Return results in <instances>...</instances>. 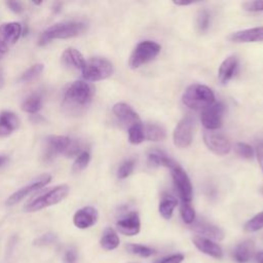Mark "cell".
<instances>
[{
  "label": "cell",
  "mask_w": 263,
  "mask_h": 263,
  "mask_svg": "<svg viewBox=\"0 0 263 263\" xmlns=\"http://www.w3.org/2000/svg\"><path fill=\"white\" fill-rule=\"evenodd\" d=\"M77 261V253L74 250H68L64 255L65 263H76Z\"/></svg>",
  "instance_id": "cell-42"
},
{
  "label": "cell",
  "mask_w": 263,
  "mask_h": 263,
  "mask_svg": "<svg viewBox=\"0 0 263 263\" xmlns=\"http://www.w3.org/2000/svg\"><path fill=\"white\" fill-rule=\"evenodd\" d=\"M192 241L200 252L216 259H221L223 257V252L221 247L215 241H213L212 239H209L203 236L195 235L192 238Z\"/></svg>",
  "instance_id": "cell-17"
},
{
  "label": "cell",
  "mask_w": 263,
  "mask_h": 263,
  "mask_svg": "<svg viewBox=\"0 0 263 263\" xmlns=\"http://www.w3.org/2000/svg\"><path fill=\"white\" fill-rule=\"evenodd\" d=\"M127 134H128V142L133 145L141 144L145 140L144 125L141 122L130 125L128 127Z\"/></svg>",
  "instance_id": "cell-29"
},
{
  "label": "cell",
  "mask_w": 263,
  "mask_h": 263,
  "mask_svg": "<svg viewBox=\"0 0 263 263\" xmlns=\"http://www.w3.org/2000/svg\"><path fill=\"white\" fill-rule=\"evenodd\" d=\"M135 167V161L133 159L124 161L117 171V177L118 179H125L127 178L134 171Z\"/></svg>",
  "instance_id": "cell-37"
},
{
  "label": "cell",
  "mask_w": 263,
  "mask_h": 263,
  "mask_svg": "<svg viewBox=\"0 0 263 263\" xmlns=\"http://www.w3.org/2000/svg\"><path fill=\"white\" fill-rule=\"evenodd\" d=\"M100 245L106 251H111L118 247L119 237L113 228L108 227L104 230L100 240Z\"/></svg>",
  "instance_id": "cell-25"
},
{
  "label": "cell",
  "mask_w": 263,
  "mask_h": 263,
  "mask_svg": "<svg viewBox=\"0 0 263 263\" xmlns=\"http://www.w3.org/2000/svg\"><path fill=\"white\" fill-rule=\"evenodd\" d=\"M7 6L10 8V10H12L15 13H20L23 11V6L17 1H8Z\"/></svg>",
  "instance_id": "cell-44"
},
{
  "label": "cell",
  "mask_w": 263,
  "mask_h": 263,
  "mask_svg": "<svg viewBox=\"0 0 263 263\" xmlns=\"http://www.w3.org/2000/svg\"><path fill=\"white\" fill-rule=\"evenodd\" d=\"M112 111L117 119L124 125L128 127L135 123L141 122L139 115L134 111V109L125 103H117L113 106Z\"/></svg>",
  "instance_id": "cell-16"
},
{
  "label": "cell",
  "mask_w": 263,
  "mask_h": 263,
  "mask_svg": "<svg viewBox=\"0 0 263 263\" xmlns=\"http://www.w3.org/2000/svg\"><path fill=\"white\" fill-rule=\"evenodd\" d=\"M225 106L223 103H214L201 112V123L208 130H216L222 126Z\"/></svg>",
  "instance_id": "cell-9"
},
{
  "label": "cell",
  "mask_w": 263,
  "mask_h": 263,
  "mask_svg": "<svg viewBox=\"0 0 263 263\" xmlns=\"http://www.w3.org/2000/svg\"><path fill=\"white\" fill-rule=\"evenodd\" d=\"M51 180V176L49 175H43L42 177H40L38 180H36L35 182L18 189L17 191H15L13 194H11L7 200H6V204L7 205H13L17 202H20L21 200H23L26 196H28L30 193L43 188L45 185H47Z\"/></svg>",
  "instance_id": "cell-13"
},
{
  "label": "cell",
  "mask_w": 263,
  "mask_h": 263,
  "mask_svg": "<svg viewBox=\"0 0 263 263\" xmlns=\"http://www.w3.org/2000/svg\"><path fill=\"white\" fill-rule=\"evenodd\" d=\"M126 250L134 255H138L140 257H150L153 254H155V251L149 247L143 246V245H138V243H128L126 246Z\"/></svg>",
  "instance_id": "cell-31"
},
{
  "label": "cell",
  "mask_w": 263,
  "mask_h": 263,
  "mask_svg": "<svg viewBox=\"0 0 263 263\" xmlns=\"http://www.w3.org/2000/svg\"><path fill=\"white\" fill-rule=\"evenodd\" d=\"M234 151L238 156H240L245 159H252L254 157L253 148L250 145L246 144V143H241V142L235 143L234 144Z\"/></svg>",
  "instance_id": "cell-35"
},
{
  "label": "cell",
  "mask_w": 263,
  "mask_h": 263,
  "mask_svg": "<svg viewBox=\"0 0 263 263\" xmlns=\"http://www.w3.org/2000/svg\"><path fill=\"white\" fill-rule=\"evenodd\" d=\"M263 228V212L258 213L251 218L243 226L246 232H255Z\"/></svg>",
  "instance_id": "cell-32"
},
{
  "label": "cell",
  "mask_w": 263,
  "mask_h": 263,
  "mask_svg": "<svg viewBox=\"0 0 263 263\" xmlns=\"http://www.w3.org/2000/svg\"><path fill=\"white\" fill-rule=\"evenodd\" d=\"M256 155H257V159H258V162L261 166V170L263 172V142L259 143L257 148H256Z\"/></svg>",
  "instance_id": "cell-43"
},
{
  "label": "cell",
  "mask_w": 263,
  "mask_h": 263,
  "mask_svg": "<svg viewBox=\"0 0 263 263\" xmlns=\"http://www.w3.org/2000/svg\"><path fill=\"white\" fill-rule=\"evenodd\" d=\"M62 63L67 68L81 70V71L85 66V61L81 52L72 47H69L66 50H64L62 54Z\"/></svg>",
  "instance_id": "cell-20"
},
{
  "label": "cell",
  "mask_w": 263,
  "mask_h": 263,
  "mask_svg": "<svg viewBox=\"0 0 263 263\" xmlns=\"http://www.w3.org/2000/svg\"><path fill=\"white\" fill-rule=\"evenodd\" d=\"M86 24L82 22H63L54 24L46 29L39 39V44L43 45L52 39H67L83 34Z\"/></svg>",
  "instance_id": "cell-2"
},
{
  "label": "cell",
  "mask_w": 263,
  "mask_h": 263,
  "mask_svg": "<svg viewBox=\"0 0 263 263\" xmlns=\"http://www.w3.org/2000/svg\"><path fill=\"white\" fill-rule=\"evenodd\" d=\"M145 139L148 141H162L165 139V130L158 124L148 123L144 125Z\"/></svg>",
  "instance_id": "cell-26"
},
{
  "label": "cell",
  "mask_w": 263,
  "mask_h": 263,
  "mask_svg": "<svg viewBox=\"0 0 263 263\" xmlns=\"http://www.w3.org/2000/svg\"><path fill=\"white\" fill-rule=\"evenodd\" d=\"M93 87L85 81H75L67 89L64 102L67 107H84L93 96Z\"/></svg>",
  "instance_id": "cell-3"
},
{
  "label": "cell",
  "mask_w": 263,
  "mask_h": 263,
  "mask_svg": "<svg viewBox=\"0 0 263 263\" xmlns=\"http://www.w3.org/2000/svg\"><path fill=\"white\" fill-rule=\"evenodd\" d=\"M184 260V256L182 254H175L168 257L162 258L160 260L155 261L154 263H181Z\"/></svg>",
  "instance_id": "cell-41"
},
{
  "label": "cell",
  "mask_w": 263,
  "mask_h": 263,
  "mask_svg": "<svg viewBox=\"0 0 263 263\" xmlns=\"http://www.w3.org/2000/svg\"><path fill=\"white\" fill-rule=\"evenodd\" d=\"M210 22H211V15L208 10L202 9L198 12L197 17H196V27L199 32L203 33L208 31L210 27Z\"/></svg>",
  "instance_id": "cell-33"
},
{
  "label": "cell",
  "mask_w": 263,
  "mask_h": 263,
  "mask_svg": "<svg viewBox=\"0 0 263 263\" xmlns=\"http://www.w3.org/2000/svg\"><path fill=\"white\" fill-rule=\"evenodd\" d=\"M116 228L120 233L124 235L133 236L138 234L141 228V223H140V218L138 213L132 212L124 218L118 220L116 223Z\"/></svg>",
  "instance_id": "cell-15"
},
{
  "label": "cell",
  "mask_w": 263,
  "mask_h": 263,
  "mask_svg": "<svg viewBox=\"0 0 263 263\" xmlns=\"http://www.w3.org/2000/svg\"><path fill=\"white\" fill-rule=\"evenodd\" d=\"M22 26L20 23L10 22L0 26V57L3 55L11 45L20 38Z\"/></svg>",
  "instance_id": "cell-12"
},
{
  "label": "cell",
  "mask_w": 263,
  "mask_h": 263,
  "mask_svg": "<svg viewBox=\"0 0 263 263\" xmlns=\"http://www.w3.org/2000/svg\"><path fill=\"white\" fill-rule=\"evenodd\" d=\"M254 249V242L252 240H245L233 250V259L238 263H246L253 257Z\"/></svg>",
  "instance_id": "cell-23"
},
{
  "label": "cell",
  "mask_w": 263,
  "mask_h": 263,
  "mask_svg": "<svg viewBox=\"0 0 263 263\" xmlns=\"http://www.w3.org/2000/svg\"><path fill=\"white\" fill-rule=\"evenodd\" d=\"M203 142L209 150L216 155H226L231 149L229 140L222 134L216 130L203 132Z\"/></svg>",
  "instance_id": "cell-11"
},
{
  "label": "cell",
  "mask_w": 263,
  "mask_h": 263,
  "mask_svg": "<svg viewBox=\"0 0 263 263\" xmlns=\"http://www.w3.org/2000/svg\"><path fill=\"white\" fill-rule=\"evenodd\" d=\"M3 85H4V76H3V72L0 68V89L3 87Z\"/></svg>",
  "instance_id": "cell-47"
},
{
  "label": "cell",
  "mask_w": 263,
  "mask_h": 263,
  "mask_svg": "<svg viewBox=\"0 0 263 263\" xmlns=\"http://www.w3.org/2000/svg\"><path fill=\"white\" fill-rule=\"evenodd\" d=\"M42 99L38 93H32L25 99L22 104V110L27 113H36L41 109Z\"/></svg>",
  "instance_id": "cell-28"
},
{
  "label": "cell",
  "mask_w": 263,
  "mask_h": 263,
  "mask_svg": "<svg viewBox=\"0 0 263 263\" xmlns=\"http://www.w3.org/2000/svg\"><path fill=\"white\" fill-rule=\"evenodd\" d=\"M113 73L112 64L105 59L93 58L85 62L82 76L88 81H98L108 78Z\"/></svg>",
  "instance_id": "cell-6"
},
{
  "label": "cell",
  "mask_w": 263,
  "mask_h": 263,
  "mask_svg": "<svg viewBox=\"0 0 263 263\" xmlns=\"http://www.w3.org/2000/svg\"><path fill=\"white\" fill-rule=\"evenodd\" d=\"M89 160H90V155H89V153H88L87 151H82V152L77 156V158L75 159V161H74V163H73V167H72L73 172L79 173V172L83 171V170L87 166Z\"/></svg>",
  "instance_id": "cell-34"
},
{
  "label": "cell",
  "mask_w": 263,
  "mask_h": 263,
  "mask_svg": "<svg viewBox=\"0 0 263 263\" xmlns=\"http://www.w3.org/2000/svg\"><path fill=\"white\" fill-rule=\"evenodd\" d=\"M173 181L175 184V187L178 191L179 196L182 199V202L190 203L192 200V185L190 182V179L186 172L177 163L171 168Z\"/></svg>",
  "instance_id": "cell-7"
},
{
  "label": "cell",
  "mask_w": 263,
  "mask_h": 263,
  "mask_svg": "<svg viewBox=\"0 0 263 263\" xmlns=\"http://www.w3.org/2000/svg\"><path fill=\"white\" fill-rule=\"evenodd\" d=\"M260 191H261V193H262V194H263V187H262V188H261V189H260Z\"/></svg>",
  "instance_id": "cell-49"
},
{
  "label": "cell",
  "mask_w": 263,
  "mask_h": 263,
  "mask_svg": "<svg viewBox=\"0 0 263 263\" xmlns=\"http://www.w3.org/2000/svg\"><path fill=\"white\" fill-rule=\"evenodd\" d=\"M242 9L250 12L263 11V1H248L242 3Z\"/></svg>",
  "instance_id": "cell-38"
},
{
  "label": "cell",
  "mask_w": 263,
  "mask_h": 263,
  "mask_svg": "<svg viewBox=\"0 0 263 263\" xmlns=\"http://www.w3.org/2000/svg\"><path fill=\"white\" fill-rule=\"evenodd\" d=\"M17 116L10 111L0 112V138H4L12 134L18 126Z\"/></svg>",
  "instance_id": "cell-21"
},
{
  "label": "cell",
  "mask_w": 263,
  "mask_h": 263,
  "mask_svg": "<svg viewBox=\"0 0 263 263\" xmlns=\"http://www.w3.org/2000/svg\"><path fill=\"white\" fill-rule=\"evenodd\" d=\"M181 216L182 219L185 223L187 224H192L195 220V212L193 210V208L190 205V203H186V202H182L181 208Z\"/></svg>",
  "instance_id": "cell-36"
},
{
  "label": "cell",
  "mask_w": 263,
  "mask_h": 263,
  "mask_svg": "<svg viewBox=\"0 0 263 263\" xmlns=\"http://www.w3.org/2000/svg\"><path fill=\"white\" fill-rule=\"evenodd\" d=\"M230 39L237 43L263 41V27H256L235 32L231 35Z\"/></svg>",
  "instance_id": "cell-19"
},
{
  "label": "cell",
  "mask_w": 263,
  "mask_h": 263,
  "mask_svg": "<svg viewBox=\"0 0 263 263\" xmlns=\"http://www.w3.org/2000/svg\"><path fill=\"white\" fill-rule=\"evenodd\" d=\"M98 218L99 213L95 208L84 206L75 213L73 217V223L77 228L85 229L95 225L98 221Z\"/></svg>",
  "instance_id": "cell-14"
},
{
  "label": "cell",
  "mask_w": 263,
  "mask_h": 263,
  "mask_svg": "<svg viewBox=\"0 0 263 263\" xmlns=\"http://www.w3.org/2000/svg\"><path fill=\"white\" fill-rule=\"evenodd\" d=\"M192 229L197 232L199 236H203L209 239L221 240L224 237V232L220 227L206 221H196L193 224Z\"/></svg>",
  "instance_id": "cell-18"
},
{
  "label": "cell",
  "mask_w": 263,
  "mask_h": 263,
  "mask_svg": "<svg viewBox=\"0 0 263 263\" xmlns=\"http://www.w3.org/2000/svg\"><path fill=\"white\" fill-rule=\"evenodd\" d=\"M177 204H178V201L175 197H173L171 195L163 196L159 203V206H158L159 214L162 216V218L170 219L172 217Z\"/></svg>",
  "instance_id": "cell-27"
},
{
  "label": "cell",
  "mask_w": 263,
  "mask_h": 263,
  "mask_svg": "<svg viewBox=\"0 0 263 263\" xmlns=\"http://www.w3.org/2000/svg\"><path fill=\"white\" fill-rule=\"evenodd\" d=\"M182 102L192 110H203L215 103V95L206 85L191 84L184 90Z\"/></svg>",
  "instance_id": "cell-1"
},
{
  "label": "cell",
  "mask_w": 263,
  "mask_h": 263,
  "mask_svg": "<svg viewBox=\"0 0 263 263\" xmlns=\"http://www.w3.org/2000/svg\"><path fill=\"white\" fill-rule=\"evenodd\" d=\"M194 3L193 1H174V4L176 5H190Z\"/></svg>",
  "instance_id": "cell-45"
},
{
  "label": "cell",
  "mask_w": 263,
  "mask_h": 263,
  "mask_svg": "<svg viewBox=\"0 0 263 263\" xmlns=\"http://www.w3.org/2000/svg\"><path fill=\"white\" fill-rule=\"evenodd\" d=\"M237 68V59L234 55L226 58L219 67L218 79L222 84L227 83L234 75Z\"/></svg>",
  "instance_id": "cell-22"
},
{
  "label": "cell",
  "mask_w": 263,
  "mask_h": 263,
  "mask_svg": "<svg viewBox=\"0 0 263 263\" xmlns=\"http://www.w3.org/2000/svg\"><path fill=\"white\" fill-rule=\"evenodd\" d=\"M6 161H7V157L4 156V155H1V156H0V166L3 165Z\"/></svg>",
  "instance_id": "cell-48"
},
{
  "label": "cell",
  "mask_w": 263,
  "mask_h": 263,
  "mask_svg": "<svg viewBox=\"0 0 263 263\" xmlns=\"http://www.w3.org/2000/svg\"><path fill=\"white\" fill-rule=\"evenodd\" d=\"M69 193V186L66 184L59 185L57 187H53L51 190L43 193L42 195L36 197L31 202H29L25 210L27 212H36L39 210H42L44 208L57 204L61 202Z\"/></svg>",
  "instance_id": "cell-4"
},
{
  "label": "cell",
  "mask_w": 263,
  "mask_h": 263,
  "mask_svg": "<svg viewBox=\"0 0 263 263\" xmlns=\"http://www.w3.org/2000/svg\"><path fill=\"white\" fill-rule=\"evenodd\" d=\"M192 132H193V119L191 116L187 115L183 117L176 125L173 133L174 144L178 148H187L192 142Z\"/></svg>",
  "instance_id": "cell-10"
},
{
  "label": "cell",
  "mask_w": 263,
  "mask_h": 263,
  "mask_svg": "<svg viewBox=\"0 0 263 263\" xmlns=\"http://www.w3.org/2000/svg\"><path fill=\"white\" fill-rule=\"evenodd\" d=\"M256 258H257V261L259 263H263V251L259 252L257 255H256Z\"/></svg>",
  "instance_id": "cell-46"
},
{
  "label": "cell",
  "mask_w": 263,
  "mask_h": 263,
  "mask_svg": "<svg viewBox=\"0 0 263 263\" xmlns=\"http://www.w3.org/2000/svg\"><path fill=\"white\" fill-rule=\"evenodd\" d=\"M55 239H57V236L53 233H45V234L41 235L40 237H38L34 241V243L36 246H45V245L52 243Z\"/></svg>",
  "instance_id": "cell-40"
},
{
  "label": "cell",
  "mask_w": 263,
  "mask_h": 263,
  "mask_svg": "<svg viewBox=\"0 0 263 263\" xmlns=\"http://www.w3.org/2000/svg\"><path fill=\"white\" fill-rule=\"evenodd\" d=\"M71 139L65 136H49L44 144L42 152V160L45 162H50L59 154H65Z\"/></svg>",
  "instance_id": "cell-8"
},
{
  "label": "cell",
  "mask_w": 263,
  "mask_h": 263,
  "mask_svg": "<svg viewBox=\"0 0 263 263\" xmlns=\"http://www.w3.org/2000/svg\"><path fill=\"white\" fill-rule=\"evenodd\" d=\"M160 51V45L154 41L145 40L137 44L129 58V67L137 69L152 61Z\"/></svg>",
  "instance_id": "cell-5"
},
{
  "label": "cell",
  "mask_w": 263,
  "mask_h": 263,
  "mask_svg": "<svg viewBox=\"0 0 263 263\" xmlns=\"http://www.w3.org/2000/svg\"><path fill=\"white\" fill-rule=\"evenodd\" d=\"M81 152H82L81 143L78 140H71L70 145H69L65 155L68 157H72L74 155H79Z\"/></svg>",
  "instance_id": "cell-39"
},
{
  "label": "cell",
  "mask_w": 263,
  "mask_h": 263,
  "mask_svg": "<svg viewBox=\"0 0 263 263\" xmlns=\"http://www.w3.org/2000/svg\"><path fill=\"white\" fill-rule=\"evenodd\" d=\"M44 66L42 64H35L32 67H30L28 70H26L21 77L18 78L20 82H30L37 78L43 71Z\"/></svg>",
  "instance_id": "cell-30"
},
{
  "label": "cell",
  "mask_w": 263,
  "mask_h": 263,
  "mask_svg": "<svg viewBox=\"0 0 263 263\" xmlns=\"http://www.w3.org/2000/svg\"><path fill=\"white\" fill-rule=\"evenodd\" d=\"M148 158V163L152 166H165L168 167L170 170L176 165L177 163L171 159L164 152H162L161 150H157V149H152L148 152L147 155Z\"/></svg>",
  "instance_id": "cell-24"
}]
</instances>
